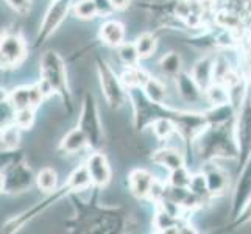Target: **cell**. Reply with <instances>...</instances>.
Instances as JSON below:
<instances>
[{"label": "cell", "instance_id": "6da1fadb", "mask_svg": "<svg viewBox=\"0 0 251 234\" xmlns=\"http://www.w3.org/2000/svg\"><path fill=\"white\" fill-rule=\"evenodd\" d=\"M42 78L47 81L55 91L64 94L66 89V71L61 58L56 52H46L41 59Z\"/></svg>", "mask_w": 251, "mask_h": 234}, {"label": "cell", "instance_id": "7a4b0ae2", "mask_svg": "<svg viewBox=\"0 0 251 234\" xmlns=\"http://www.w3.org/2000/svg\"><path fill=\"white\" fill-rule=\"evenodd\" d=\"M80 124H81V130L86 133V136H88V141L92 145H99L101 139V125H100L97 106H95L91 95H88V97L84 99Z\"/></svg>", "mask_w": 251, "mask_h": 234}, {"label": "cell", "instance_id": "3957f363", "mask_svg": "<svg viewBox=\"0 0 251 234\" xmlns=\"http://www.w3.org/2000/svg\"><path fill=\"white\" fill-rule=\"evenodd\" d=\"M99 74H100L101 89H103V94H105L106 100L109 102V105L112 108H119L124 103L125 95H124V91H122V88H120L114 72H112L105 63H100L99 64Z\"/></svg>", "mask_w": 251, "mask_h": 234}, {"label": "cell", "instance_id": "277c9868", "mask_svg": "<svg viewBox=\"0 0 251 234\" xmlns=\"http://www.w3.org/2000/svg\"><path fill=\"white\" fill-rule=\"evenodd\" d=\"M69 5H71V0H56V2L50 6V10L46 14L44 24H42V27H41L39 39L49 38L50 34L59 27V24L64 21V17L67 14Z\"/></svg>", "mask_w": 251, "mask_h": 234}, {"label": "cell", "instance_id": "5b68a950", "mask_svg": "<svg viewBox=\"0 0 251 234\" xmlns=\"http://www.w3.org/2000/svg\"><path fill=\"white\" fill-rule=\"evenodd\" d=\"M30 184H31V173L22 164H16L14 167L5 172L3 186L8 192H21V190L27 189Z\"/></svg>", "mask_w": 251, "mask_h": 234}, {"label": "cell", "instance_id": "8992f818", "mask_svg": "<svg viewBox=\"0 0 251 234\" xmlns=\"http://www.w3.org/2000/svg\"><path fill=\"white\" fill-rule=\"evenodd\" d=\"M2 66L3 67H11L17 64L25 55V47L21 38L17 36H5L2 39Z\"/></svg>", "mask_w": 251, "mask_h": 234}, {"label": "cell", "instance_id": "52a82bcc", "mask_svg": "<svg viewBox=\"0 0 251 234\" xmlns=\"http://www.w3.org/2000/svg\"><path fill=\"white\" fill-rule=\"evenodd\" d=\"M42 94L44 92L41 91V88H21V89H16L11 94L10 103L17 111L25 109V108H33L39 105Z\"/></svg>", "mask_w": 251, "mask_h": 234}, {"label": "cell", "instance_id": "ba28073f", "mask_svg": "<svg viewBox=\"0 0 251 234\" xmlns=\"http://www.w3.org/2000/svg\"><path fill=\"white\" fill-rule=\"evenodd\" d=\"M88 170L91 173V178L95 184L99 186H105L109 177H111V172H109V166H108V161L103 155L100 153H94L91 158L88 159Z\"/></svg>", "mask_w": 251, "mask_h": 234}, {"label": "cell", "instance_id": "9c48e42d", "mask_svg": "<svg viewBox=\"0 0 251 234\" xmlns=\"http://www.w3.org/2000/svg\"><path fill=\"white\" fill-rule=\"evenodd\" d=\"M239 142H240L242 153H244L242 162H245L247 156L251 153V106H248L244 111V116H242V119H240V124H239Z\"/></svg>", "mask_w": 251, "mask_h": 234}, {"label": "cell", "instance_id": "30bf717a", "mask_svg": "<svg viewBox=\"0 0 251 234\" xmlns=\"http://www.w3.org/2000/svg\"><path fill=\"white\" fill-rule=\"evenodd\" d=\"M154 183L153 177L145 170H134L131 173V190L137 197H145L150 194V189Z\"/></svg>", "mask_w": 251, "mask_h": 234}, {"label": "cell", "instance_id": "8fae6325", "mask_svg": "<svg viewBox=\"0 0 251 234\" xmlns=\"http://www.w3.org/2000/svg\"><path fill=\"white\" fill-rule=\"evenodd\" d=\"M124 36H125V30L122 27V24L119 22L111 21L101 27V38L109 46H120L124 41Z\"/></svg>", "mask_w": 251, "mask_h": 234}, {"label": "cell", "instance_id": "7c38bea8", "mask_svg": "<svg viewBox=\"0 0 251 234\" xmlns=\"http://www.w3.org/2000/svg\"><path fill=\"white\" fill-rule=\"evenodd\" d=\"M86 141H88V136H86V133L83 131V130H72L71 133H67V136L63 139V150H66L67 153H75L81 150Z\"/></svg>", "mask_w": 251, "mask_h": 234}, {"label": "cell", "instance_id": "4fadbf2b", "mask_svg": "<svg viewBox=\"0 0 251 234\" xmlns=\"http://www.w3.org/2000/svg\"><path fill=\"white\" fill-rule=\"evenodd\" d=\"M250 192H251V170H247L244 178L240 180V183L237 186V190H236V197H234V214L239 212V209L244 203L247 202V198L250 197Z\"/></svg>", "mask_w": 251, "mask_h": 234}, {"label": "cell", "instance_id": "5bb4252c", "mask_svg": "<svg viewBox=\"0 0 251 234\" xmlns=\"http://www.w3.org/2000/svg\"><path fill=\"white\" fill-rule=\"evenodd\" d=\"M212 63L209 61V59H203V61H200L195 69H194V80L195 83L200 86V88H207V84L211 83V77H212Z\"/></svg>", "mask_w": 251, "mask_h": 234}, {"label": "cell", "instance_id": "9a60e30c", "mask_svg": "<svg viewBox=\"0 0 251 234\" xmlns=\"http://www.w3.org/2000/svg\"><path fill=\"white\" fill-rule=\"evenodd\" d=\"M156 161L164 164V166L173 169V170H176L183 166V159H181V156L176 150H161V152H158Z\"/></svg>", "mask_w": 251, "mask_h": 234}, {"label": "cell", "instance_id": "2e32d148", "mask_svg": "<svg viewBox=\"0 0 251 234\" xmlns=\"http://www.w3.org/2000/svg\"><path fill=\"white\" fill-rule=\"evenodd\" d=\"M154 44H156V41L149 33H144L141 34L139 38L136 41V49L139 52V56L141 58H147L151 55V52L154 50Z\"/></svg>", "mask_w": 251, "mask_h": 234}, {"label": "cell", "instance_id": "e0dca14e", "mask_svg": "<svg viewBox=\"0 0 251 234\" xmlns=\"http://www.w3.org/2000/svg\"><path fill=\"white\" fill-rule=\"evenodd\" d=\"M145 92L153 102H156V103H161L164 100V97H166V88L162 86V83L154 80V78H151V80L145 83Z\"/></svg>", "mask_w": 251, "mask_h": 234}, {"label": "cell", "instance_id": "ac0fdd59", "mask_svg": "<svg viewBox=\"0 0 251 234\" xmlns=\"http://www.w3.org/2000/svg\"><path fill=\"white\" fill-rule=\"evenodd\" d=\"M99 11V6L95 0H81L78 5L75 6V14L81 17V19H91Z\"/></svg>", "mask_w": 251, "mask_h": 234}, {"label": "cell", "instance_id": "d6986e66", "mask_svg": "<svg viewBox=\"0 0 251 234\" xmlns=\"http://www.w3.org/2000/svg\"><path fill=\"white\" fill-rule=\"evenodd\" d=\"M19 128L21 127H10L2 133V150L8 152L17 147V144H19Z\"/></svg>", "mask_w": 251, "mask_h": 234}, {"label": "cell", "instance_id": "ffe728a7", "mask_svg": "<svg viewBox=\"0 0 251 234\" xmlns=\"http://www.w3.org/2000/svg\"><path fill=\"white\" fill-rule=\"evenodd\" d=\"M91 173L88 170V167H80V169H76L74 173H72V177H71V186L75 187V189H84V187H88L89 183H91Z\"/></svg>", "mask_w": 251, "mask_h": 234}, {"label": "cell", "instance_id": "44dd1931", "mask_svg": "<svg viewBox=\"0 0 251 234\" xmlns=\"http://www.w3.org/2000/svg\"><path fill=\"white\" fill-rule=\"evenodd\" d=\"M38 186L46 192L53 190L56 186V173L51 169H42L38 175Z\"/></svg>", "mask_w": 251, "mask_h": 234}, {"label": "cell", "instance_id": "7402d4cb", "mask_svg": "<svg viewBox=\"0 0 251 234\" xmlns=\"http://www.w3.org/2000/svg\"><path fill=\"white\" fill-rule=\"evenodd\" d=\"M178 84H179L181 94H183L187 100H197L198 99V91L195 88V83L190 80L189 77L181 75L179 80H178Z\"/></svg>", "mask_w": 251, "mask_h": 234}, {"label": "cell", "instance_id": "603a6c76", "mask_svg": "<svg viewBox=\"0 0 251 234\" xmlns=\"http://www.w3.org/2000/svg\"><path fill=\"white\" fill-rule=\"evenodd\" d=\"M119 56H120V59H122L125 64L133 66V64L137 63L139 52H137L136 46H133V44H124L122 47H120V50H119Z\"/></svg>", "mask_w": 251, "mask_h": 234}, {"label": "cell", "instance_id": "cb8c5ba5", "mask_svg": "<svg viewBox=\"0 0 251 234\" xmlns=\"http://www.w3.org/2000/svg\"><path fill=\"white\" fill-rule=\"evenodd\" d=\"M161 67H162V71L167 72V74H176L181 67L179 55L178 53H169L167 56H164L162 61H161Z\"/></svg>", "mask_w": 251, "mask_h": 234}, {"label": "cell", "instance_id": "d4e9b609", "mask_svg": "<svg viewBox=\"0 0 251 234\" xmlns=\"http://www.w3.org/2000/svg\"><path fill=\"white\" fill-rule=\"evenodd\" d=\"M206 181H207V187H209L212 192H217V190H222L225 187V183H226V180L222 175L220 172H211L206 175Z\"/></svg>", "mask_w": 251, "mask_h": 234}, {"label": "cell", "instance_id": "484cf974", "mask_svg": "<svg viewBox=\"0 0 251 234\" xmlns=\"http://www.w3.org/2000/svg\"><path fill=\"white\" fill-rule=\"evenodd\" d=\"M124 80L126 84L129 86H137V84H144L149 80H147V75L142 71H137V69H133V71H128L124 75Z\"/></svg>", "mask_w": 251, "mask_h": 234}, {"label": "cell", "instance_id": "4316f807", "mask_svg": "<svg viewBox=\"0 0 251 234\" xmlns=\"http://www.w3.org/2000/svg\"><path fill=\"white\" fill-rule=\"evenodd\" d=\"M190 180L189 175L186 173V170L183 167H179L176 170H173V175H172V183L175 187H184L187 184H190Z\"/></svg>", "mask_w": 251, "mask_h": 234}, {"label": "cell", "instance_id": "83f0119b", "mask_svg": "<svg viewBox=\"0 0 251 234\" xmlns=\"http://www.w3.org/2000/svg\"><path fill=\"white\" fill-rule=\"evenodd\" d=\"M33 122V112L31 108H25V109H19L16 116V124L21 128H28Z\"/></svg>", "mask_w": 251, "mask_h": 234}, {"label": "cell", "instance_id": "f1b7e54d", "mask_svg": "<svg viewBox=\"0 0 251 234\" xmlns=\"http://www.w3.org/2000/svg\"><path fill=\"white\" fill-rule=\"evenodd\" d=\"M172 131H173V125L167 119H161L154 124V133H156L159 137H167V136H170Z\"/></svg>", "mask_w": 251, "mask_h": 234}, {"label": "cell", "instance_id": "f546056e", "mask_svg": "<svg viewBox=\"0 0 251 234\" xmlns=\"http://www.w3.org/2000/svg\"><path fill=\"white\" fill-rule=\"evenodd\" d=\"M209 99L212 103H215V105H222V103H225L228 100V92L215 86V88L209 89Z\"/></svg>", "mask_w": 251, "mask_h": 234}, {"label": "cell", "instance_id": "4dcf8cb0", "mask_svg": "<svg viewBox=\"0 0 251 234\" xmlns=\"http://www.w3.org/2000/svg\"><path fill=\"white\" fill-rule=\"evenodd\" d=\"M175 223L172 219V215L167 214V212H159L156 215V225H158V228H161L162 231H167L169 228H172V225Z\"/></svg>", "mask_w": 251, "mask_h": 234}, {"label": "cell", "instance_id": "1f68e13d", "mask_svg": "<svg viewBox=\"0 0 251 234\" xmlns=\"http://www.w3.org/2000/svg\"><path fill=\"white\" fill-rule=\"evenodd\" d=\"M206 184H207V181H204L201 177H197V178H194L192 181H190V187H192V190L197 194L204 192V186Z\"/></svg>", "mask_w": 251, "mask_h": 234}, {"label": "cell", "instance_id": "d6a6232c", "mask_svg": "<svg viewBox=\"0 0 251 234\" xmlns=\"http://www.w3.org/2000/svg\"><path fill=\"white\" fill-rule=\"evenodd\" d=\"M6 2L17 11H25L28 8V0H6Z\"/></svg>", "mask_w": 251, "mask_h": 234}, {"label": "cell", "instance_id": "836d02e7", "mask_svg": "<svg viewBox=\"0 0 251 234\" xmlns=\"http://www.w3.org/2000/svg\"><path fill=\"white\" fill-rule=\"evenodd\" d=\"M129 3V0H111V5L117 8V10H124V8H126Z\"/></svg>", "mask_w": 251, "mask_h": 234}, {"label": "cell", "instance_id": "e575fe53", "mask_svg": "<svg viewBox=\"0 0 251 234\" xmlns=\"http://www.w3.org/2000/svg\"><path fill=\"white\" fill-rule=\"evenodd\" d=\"M150 194H151L153 198L161 197V195H162V187H161L159 184H156V183H153V186H151V189H150Z\"/></svg>", "mask_w": 251, "mask_h": 234}, {"label": "cell", "instance_id": "d590c367", "mask_svg": "<svg viewBox=\"0 0 251 234\" xmlns=\"http://www.w3.org/2000/svg\"><path fill=\"white\" fill-rule=\"evenodd\" d=\"M248 220H251V202L247 205V208H245V211H244V215H242V219H240V222H248Z\"/></svg>", "mask_w": 251, "mask_h": 234}]
</instances>
